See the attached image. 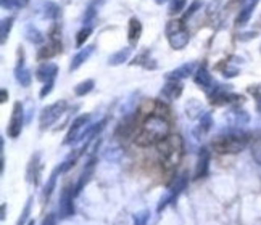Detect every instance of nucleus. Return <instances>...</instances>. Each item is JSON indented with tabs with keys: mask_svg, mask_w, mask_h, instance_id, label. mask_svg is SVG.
Here are the masks:
<instances>
[{
	"mask_svg": "<svg viewBox=\"0 0 261 225\" xmlns=\"http://www.w3.org/2000/svg\"><path fill=\"white\" fill-rule=\"evenodd\" d=\"M28 225H36V223H34V220H29V222H28Z\"/></svg>",
	"mask_w": 261,
	"mask_h": 225,
	"instance_id": "de8ad7c7",
	"label": "nucleus"
},
{
	"mask_svg": "<svg viewBox=\"0 0 261 225\" xmlns=\"http://www.w3.org/2000/svg\"><path fill=\"white\" fill-rule=\"evenodd\" d=\"M229 122L232 124V127H242L250 122V116L244 109H232L229 112Z\"/></svg>",
	"mask_w": 261,
	"mask_h": 225,
	"instance_id": "5701e85b",
	"label": "nucleus"
},
{
	"mask_svg": "<svg viewBox=\"0 0 261 225\" xmlns=\"http://www.w3.org/2000/svg\"><path fill=\"white\" fill-rule=\"evenodd\" d=\"M160 162L165 171H173L179 166L180 159L184 155V143L182 138L177 135H169L166 140H163L158 147Z\"/></svg>",
	"mask_w": 261,
	"mask_h": 225,
	"instance_id": "7ed1b4c3",
	"label": "nucleus"
},
{
	"mask_svg": "<svg viewBox=\"0 0 261 225\" xmlns=\"http://www.w3.org/2000/svg\"><path fill=\"white\" fill-rule=\"evenodd\" d=\"M89 121H90V115H81L77 116L74 121L71 127H69L68 134L63 140V145H74V143L81 142V137L83 134L86 132L87 126H89Z\"/></svg>",
	"mask_w": 261,
	"mask_h": 225,
	"instance_id": "6e6552de",
	"label": "nucleus"
},
{
	"mask_svg": "<svg viewBox=\"0 0 261 225\" xmlns=\"http://www.w3.org/2000/svg\"><path fill=\"white\" fill-rule=\"evenodd\" d=\"M31 206H33V198H29L24 204V208L21 211V214H19V219L16 222V225H24L26 220L29 219V214H31Z\"/></svg>",
	"mask_w": 261,
	"mask_h": 225,
	"instance_id": "c9c22d12",
	"label": "nucleus"
},
{
	"mask_svg": "<svg viewBox=\"0 0 261 225\" xmlns=\"http://www.w3.org/2000/svg\"><path fill=\"white\" fill-rule=\"evenodd\" d=\"M221 73H223L224 77H236V76H239V68L232 66V65L226 61V66L221 68Z\"/></svg>",
	"mask_w": 261,
	"mask_h": 225,
	"instance_id": "4c0bfd02",
	"label": "nucleus"
},
{
	"mask_svg": "<svg viewBox=\"0 0 261 225\" xmlns=\"http://www.w3.org/2000/svg\"><path fill=\"white\" fill-rule=\"evenodd\" d=\"M252 155H253V159L258 162L261 166V135H258L255 140H253V145H252Z\"/></svg>",
	"mask_w": 261,
	"mask_h": 225,
	"instance_id": "e433bc0d",
	"label": "nucleus"
},
{
	"mask_svg": "<svg viewBox=\"0 0 261 225\" xmlns=\"http://www.w3.org/2000/svg\"><path fill=\"white\" fill-rule=\"evenodd\" d=\"M94 172H95V159H90V161L87 162V164L84 166V169H83V172H81V176H79V179H77V183L74 185L76 196L86 188V185L90 182V179H92Z\"/></svg>",
	"mask_w": 261,
	"mask_h": 225,
	"instance_id": "4468645a",
	"label": "nucleus"
},
{
	"mask_svg": "<svg viewBox=\"0 0 261 225\" xmlns=\"http://www.w3.org/2000/svg\"><path fill=\"white\" fill-rule=\"evenodd\" d=\"M57 222V217H55V214H48V216L42 220L41 225H55Z\"/></svg>",
	"mask_w": 261,
	"mask_h": 225,
	"instance_id": "79ce46f5",
	"label": "nucleus"
},
{
	"mask_svg": "<svg viewBox=\"0 0 261 225\" xmlns=\"http://www.w3.org/2000/svg\"><path fill=\"white\" fill-rule=\"evenodd\" d=\"M250 137L240 129H229L223 134H219L213 138L212 148L218 155H237V153L244 151L248 145Z\"/></svg>",
	"mask_w": 261,
	"mask_h": 225,
	"instance_id": "f03ea898",
	"label": "nucleus"
},
{
	"mask_svg": "<svg viewBox=\"0 0 261 225\" xmlns=\"http://www.w3.org/2000/svg\"><path fill=\"white\" fill-rule=\"evenodd\" d=\"M210 162H212V151H210L208 148H202V150H200V153H198V159H197L194 179H203V177L208 176Z\"/></svg>",
	"mask_w": 261,
	"mask_h": 225,
	"instance_id": "9d476101",
	"label": "nucleus"
},
{
	"mask_svg": "<svg viewBox=\"0 0 261 225\" xmlns=\"http://www.w3.org/2000/svg\"><path fill=\"white\" fill-rule=\"evenodd\" d=\"M140 36H142V23L140 19L133 16L129 19V24H127V40H129V45L130 47H136Z\"/></svg>",
	"mask_w": 261,
	"mask_h": 225,
	"instance_id": "a211bd4d",
	"label": "nucleus"
},
{
	"mask_svg": "<svg viewBox=\"0 0 261 225\" xmlns=\"http://www.w3.org/2000/svg\"><path fill=\"white\" fill-rule=\"evenodd\" d=\"M13 23H15V16H8V18H4L2 23H0V42L5 44L7 39L10 36V31L13 27Z\"/></svg>",
	"mask_w": 261,
	"mask_h": 225,
	"instance_id": "c85d7f7f",
	"label": "nucleus"
},
{
	"mask_svg": "<svg viewBox=\"0 0 261 225\" xmlns=\"http://www.w3.org/2000/svg\"><path fill=\"white\" fill-rule=\"evenodd\" d=\"M187 0H171L168 5V13L169 15H179L184 10Z\"/></svg>",
	"mask_w": 261,
	"mask_h": 225,
	"instance_id": "72a5a7b5",
	"label": "nucleus"
},
{
	"mask_svg": "<svg viewBox=\"0 0 261 225\" xmlns=\"http://www.w3.org/2000/svg\"><path fill=\"white\" fill-rule=\"evenodd\" d=\"M60 52H62V42H54V40H50L47 45L39 48L36 58H37V61H48L50 58H54Z\"/></svg>",
	"mask_w": 261,
	"mask_h": 225,
	"instance_id": "6ab92c4d",
	"label": "nucleus"
},
{
	"mask_svg": "<svg viewBox=\"0 0 261 225\" xmlns=\"http://www.w3.org/2000/svg\"><path fill=\"white\" fill-rule=\"evenodd\" d=\"M41 13H42L44 18L55 21V19H58V16L62 12H60V7L55 2H50V0H47V2H44L41 5Z\"/></svg>",
	"mask_w": 261,
	"mask_h": 225,
	"instance_id": "bb28decb",
	"label": "nucleus"
},
{
	"mask_svg": "<svg viewBox=\"0 0 261 225\" xmlns=\"http://www.w3.org/2000/svg\"><path fill=\"white\" fill-rule=\"evenodd\" d=\"M130 53H133V47H126V48L118 50L116 53H113L112 57L108 58V65L110 66H119V65H123L124 61L129 60Z\"/></svg>",
	"mask_w": 261,
	"mask_h": 225,
	"instance_id": "a878e982",
	"label": "nucleus"
},
{
	"mask_svg": "<svg viewBox=\"0 0 261 225\" xmlns=\"http://www.w3.org/2000/svg\"><path fill=\"white\" fill-rule=\"evenodd\" d=\"M57 74H58V66L55 63H44L37 68L36 79L45 84V82H52V80H55Z\"/></svg>",
	"mask_w": 261,
	"mask_h": 225,
	"instance_id": "2eb2a0df",
	"label": "nucleus"
},
{
	"mask_svg": "<svg viewBox=\"0 0 261 225\" xmlns=\"http://www.w3.org/2000/svg\"><path fill=\"white\" fill-rule=\"evenodd\" d=\"M23 126H24V108L21 101H16L12 109V118H10L8 126H7L8 137L18 138L23 132Z\"/></svg>",
	"mask_w": 261,
	"mask_h": 225,
	"instance_id": "423d86ee",
	"label": "nucleus"
},
{
	"mask_svg": "<svg viewBox=\"0 0 261 225\" xmlns=\"http://www.w3.org/2000/svg\"><path fill=\"white\" fill-rule=\"evenodd\" d=\"M66 108H68L66 100H58L55 103L45 106L41 111V116H39V126H41V129L45 130L52 127L55 122L65 115Z\"/></svg>",
	"mask_w": 261,
	"mask_h": 225,
	"instance_id": "39448f33",
	"label": "nucleus"
},
{
	"mask_svg": "<svg viewBox=\"0 0 261 225\" xmlns=\"http://www.w3.org/2000/svg\"><path fill=\"white\" fill-rule=\"evenodd\" d=\"M194 82H195L200 89H203L205 92H208L210 89H212V87L215 86L213 76L210 74V71H208V68H206L205 63L195 71V74H194Z\"/></svg>",
	"mask_w": 261,
	"mask_h": 225,
	"instance_id": "f8f14e48",
	"label": "nucleus"
},
{
	"mask_svg": "<svg viewBox=\"0 0 261 225\" xmlns=\"http://www.w3.org/2000/svg\"><path fill=\"white\" fill-rule=\"evenodd\" d=\"M156 4H163V2H166V0H155Z\"/></svg>",
	"mask_w": 261,
	"mask_h": 225,
	"instance_id": "49530a36",
	"label": "nucleus"
},
{
	"mask_svg": "<svg viewBox=\"0 0 261 225\" xmlns=\"http://www.w3.org/2000/svg\"><path fill=\"white\" fill-rule=\"evenodd\" d=\"M213 127V116H212V112H203L202 116L198 118V126L195 127L194 130V134L195 137H203L205 134H208L210 130H212Z\"/></svg>",
	"mask_w": 261,
	"mask_h": 225,
	"instance_id": "412c9836",
	"label": "nucleus"
},
{
	"mask_svg": "<svg viewBox=\"0 0 261 225\" xmlns=\"http://www.w3.org/2000/svg\"><path fill=\"white\" fill-rule=\"evenodd\" d=\"M195 68H197V63L190 61V63H184L182 66L169 71L165 77H166V80H182V79H187L189 76L195 74Z\"/></svg>",
	"mask_w": 261,
	"mask_h": 225,
	"instance_id": "ddd939ff",
	"label": "nucleus"
},
{
	"mask_svg": "<svg viewBox=\"0 0 261 225\" xmlns=\"http://www.w3.org/2000/svg\"><path fill=\"white\" fill-rule=\"evenodd\" d=\"M54 87H55V80H52V82H45V84L42 86L41 92H39V97H41V98H45L47 95L52 94Z\"/></svg>",
	"mask_w": 261,
	"mask_h": 225,
	"instance_id": "ea45409f",
	"label": "nucleus"
},
{
	"mask_svg": "<svg viewBox=\"0 0 261 225\" xmlns=\"http://www.w3.org/2000/svg\"><path fill=\"white\" fill-rule=\"evenodd\" d=\"M150 220V211L144 209V211H139L134 214L133 217V225H147Z\"/></svg>",
	"mask_w": 261,
	"mask_h": 225,
	"instance_id": "f704fd0d",
	"label": "nucleus"
},
{
	"mask_svg": "<svg viewBox=\"0 0 261 225\" xmlns=\"http://www.w3.org/2000/svg\"><path fill=\"white\" fill-rule=\"evenodd\" d=\"M256 111L261 115V100H258V101H256Z\"/></svg>",
	"mask_w": 261,
	"mask_h": 225,
	"instance_id": "a18cd8bd",
	"label": "nucleus"
},
{
	"mask_svg": "<svg viewBox=\"0 0 261 225\" xmlns=\"http://www.w3.org/2000/svg\"><path fill=\"white\" fill-rule=\"evenodd\" d=\"M29 0H0L2 8L5 10H16V8H24Z\"/></svg>",
	"mask_w": 261,
	"mask_h": 225,
	"instance_id": "473e14b6",
	"label": "nucleus"
},
{
	"mask_svg": "<svg viewBox=\"0 0 261 225\" xmlns=\"http://www.w3.org/2000/svg\"><path fill=\"white\" fill-rule=\"evenodd\" d=\"M92 26H84L79 33L76 34V47H83L86 44V40L92 36Z\"/></svg>",
	"mask_w": 261,
	"mask_h": 225,
	"instance_id": "2f4dec72",
	"label": "nucleus"
},
{
	"mask_svg": "<svg viewBox=\"0 0 261 225\" xmlns=\"http://www.w3.org/2000/svg\"><path fill=\"white\" fill-rule=\"evenodd\" d=\"M169 121L162 115H150L140 126L136 135V145L139 147H153L160 145L163 140L169 137Z\"/></svg>",
	"mask_w": 261,
	"mask_h": 225,
	"instance_id": "f257e3e1",
	"label": "nucleus"
},
{
	"mask_svg": "<svg viewBox=\"0 0 261 225\" xmlns=\"http://www.w3.org/2000/svg\"><path fill=\"white\" fill-rule=\"evenodd\" d=\"M105 2V0H90L89 2V5H87V8H86V13H84V16H83V23H84V26L87 24H90L95 19V16H97V13H98V7L102 5Z\"/></svg>",
	"mask_w": 261,
	"mask_h": 225,
	"instance_id": "393cba45",
	"label": "nucleus"
},
{
	"mask_svg": "<svg viewBox=\"0 0 261 225\" xmlns=\"http://www.w3.org/2000/svg\"><path fill=\"white\" fill-rule=\"evenodd\" d=\"M7 100H8V92H7V89H2V103H7Z\"/></svg>",
	"mask_w": 261,
	"mask_h": 225,
	"instance_id": "37998d69",
	"label": "nucleus"
},
{
	"mask_svg": "<svg viewBox=\"0 0 261 225\" xmlns=\"http://www.w3.org/2000/svg\"><path fill=\"white\" fill-rule=\"evenodd\" d=\"M24 34H26V39L31 44H42L45 40V36L42 34V31H39L34 24H28Z\"/></svg>",
	"mask_w": 261,
	"mask_h": 225,
	"instance_id": "cd10ccee",
	"label": "nucleus"
},
{
	"mask_svg": "<svg viewBox=\"0 0 261 225\" xmlns=\"http://www.w3.org/2000/svg\"><path fill=\"white\" fill-rule=\"evenodd\" d=\"M187 182H189V177H187V174H180L179 177H176V180L171 183V185L168 187V190L162 195V198H160L158 201V206H156V212H163L169 204H173L179 195L186 190L187 187Z\"/></svg>",
	"mask_w": 261,
	"mask_h": 225,
	"instance_id": "20e7f679",
	"label": "nucleus"
},
{
	"mask_svg": "<svg viewBox=\"0 0 261 225\" xmlns=\"http://www.w3.org/2000/svg\"><path fill=\"white\" fill-rule=\"evenodd\" d=\"M42 169H44V164L41 161V153H34V155L31 156V161H29V164H28L26 180L29 183H33L34 187H37L39 183H41Z\"/></svg>",
	"mask_w": 261,
	"mask_h": 225,
	"instance_id": "1a4fd4ad",
	"label": "nucleus"
},
{
	"mask_svg": "<svg viewBox=\"0 0 261 225\" xmlns=\"http://www.w3.org/2000/svg\"><path fill=\"white\" fill-rule=\"evenodd\" d=\"M15 79L21 87H29L33 82V74H31V71H29L28 68H24V65H16Z\"/></svg>",
	"mask_w": 261,
	"mask_h": 225,
	"instance_id": "4be33fe9",
	"label": "nucleus"
},
{
	"mask_svg": "<svg viewBox=\"0 0 261 225\" xmlns=\"http://www.w3.org/2000/svg\"><path fill=\"white\" fill-rule=\"evenodd\" d=\"M200 7H202V2H200V0H195V2H194L192 5L189 7V10H187V12L184 13V16H182V19H180V21H187V19H189L190 16H192V15H194V13L197 12V10H198Z\"/></svg>",
	"mask_w": 261,
	"mask_h": 225,
	"instance_id": "58836bf2",
	"label": "nucleus"
},
{
	"mask_svg": "<svg viewBox=\"0 0 261 225\" xmlns=\"http://www.w3.org/2000/svg\"><path fill=\"white\" fill-rule=\"evenodd\" d=\"M184 92V86L179 82V80H168L162 89V97L168 101L177 100Z\"/></svg>",
	"mask_w": 261,
	"mask_h": 225,
	"instance_id": "dca6fc26",
	"label": "nucleus"
},
{
	"mask_svg": "<svg viewBox=\"0 0 261 225\" xmlns=\"http://www.w3.org/2000/svg\"><path fill=\"white\" fill-rule=\"evenodd\" d=\"M94 50H95V45H86V48H81V52L76 53L73 57V60H71V63H69V71L73 73V71L81 68L86 61L90 58V55L94 53Z\"/></svg>",
	"mask_w": 261,
	"mask_h": 225,
	"instance_id": "aec40b11",
	"label": "nucleus"
},
{
	"mask_svg": "<svg viewBox=\"0 0 261 225\" xmlns=\"http://www.w3.org/2000/svg\"><path fill=\"white\" fill-rule=\"evenodd\" d=\"M95 87V82L92 79H86L83 80V82H79L76 87H74V95L76 97H86L87 94H90V92L94 90Z\"/></svg>",
	"mask_w": 261,
	"mask_h": 225,
	"instance_id": "c756f323",
	"label": "nucleus"
},
{
	"mask_svg": "<svg viewBox=\"0 0 261 225\" xmlns=\"http://www.w3.org/2000/svg\"><path fill=\"white\" fill-rule=\"evenodd\" d=\"M189 40H190V33L186 27H180L168 34V42L174 50H184L189 45Z\"/></svg>",
	"mask_w": 261,
	"mask_h": 225,
	"instance_id": "9b49d317",
	"label": "nucleus"
},
{
	"mask_svg": "<svg viewBox=\"0 0 261 225\" xmlns=\"http://www.w3.org/2000/svg\"><path fill=\"white\" fill-rule=\"evenodd\" d=\"M7 217V203H2V220Z\"/></svg>",
	"mask_w": 261,
	"mask_h": 225,
	"instance_id": "c03bdc74",
	"label": "nucleus"
},
{
	"mask_svg": "<svg viewBox=\"0 0 261 225\" xmlns=\"http://www.w3.org/2000/svg\"><path fill=\"white\" fill-rule=\"evenodd\" d=\"M256 4H258V0H248V4L240 10V13L236 19V26H245L248 23L250 16L253 15V10H255Z\"/></svg>",
	"mask_w": 261,
	"mask_h": 225,
	"instance_id": "b1692460",
	"label": "nucleus"
},
{
	"mask_svg": "<svg viewBox=\"0 0 261 225\" xmlns=\"http://www.w3.org/2000/svg\"><path fill=\"white\" fill-rule=\"evenodd\" d=\"M74 196L76 191L74 187L66 185L60 195V203H58V217L60 219H69L74 216Z\"/></svg>",
	"mask_w": 261,
	"mask_h": 225,
	"instance_id": "0eeeda50",
	"label": "nucleus"
},
{
	"mask_svg": "<svg viewBox=\"0 0 261 225\" xmlns=\"http://www.w3.org/2000/svg\"><path fill=\"white\" fill-rule=\"evenodd\" d=\"M63 172H65V167H63L62 162H60V166H57V167L52 171V174L48 176L47 183H45V187H44V190H42V200H44V201L52 196V193H54V190H55V187H57V180H58V177L62 176Z\"/></svg>",
	"mask_w": 261,
	"mask_h": 225,
	"instance_id": "f3484780",
	"label": "nucleus"
},
{
	"mask_svg": "<svg viewBox=\"0 0 261 225\" xmlns=\"http://www.w3.org/2000/svg\"><path fill=\"white\" fill-rule=\"evenodd\" d=\"M203 112H202V106H200V103L197 100H190L189 105H187V118L190 119H195L197 116L200 118Z\"/></svg>",
	"mask_w": 261,
	"mask_h": 225,
	"instance_id": "7c9ffc66",
	"label": "nucleus"
},
{
	"mask_svg": "<svg viewBox=\"0 0 261 225\" xmlns=\"http://www.w3.org/2000/svg\"><path fill=\"white\" fill-rule=\"evenodd\" d=\"M248 94L252 95L256 101L261 100V84H256V86H248Z\"/></svg>",
	"mask_w": 261,
	"mask_h": 225,
	"instance_id": "a19ab883",
	"label": "nucleus"
}]
</instances>
